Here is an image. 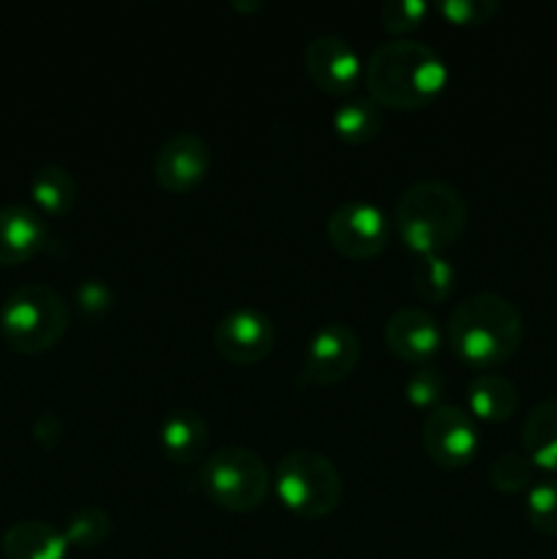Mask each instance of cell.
Listing matches in <instances>:
<instances>
[{"mask_svg": "<svg viewBox=\"0 0 557 559\" xmlns=\"http://www.w3.org/2000/svg\"><path fill=\"white\" fill-rule=\"evenodd\" d=\"M364 82L382 109H420L442 93L448 66L429 44L396 36L371 49Z\"/></svg>", "mask_w": 557, "mask_h": 559, "instance_id": "1", "label": "cell"}, {"mask_svg": "<svg viewBox=\"0 0 557 559\" xmlns=\"http://www.w3.org/2000/svg\"><path fill=\"white\" fill-rule=\"evenodd\" d=\"M448 344L464 364L495 369L517 355L524 338L522 311L497 293H473L448 317Z\"/></svg>", "mask_w": 557, "mask_h": 559, "instance_id": "2", "label": "cell"}, {"mask_svg": "<svg viewBox=\"0 0 557 559\" xmlns=\"http://www.w3.org/2000/svg\"><path fill=\"white\" fill-rule=\"evenodd\" d=\"M396 227L415 257L442 254L462 238L467 205L446 180H415L396 202Z\"/></svg>", "mask_w": 557, "mask_h": 559, "instance_id": "3", "label": "cell"}, {"mask_svg": "<svg viewBox=\"0 0 557 559\" xmlns=\"http://www.w3.org/2000/svg\"><path fill=\"white\" fill-rule=\"evenodd\" d=\"M69 304L49 284L31 282L16 287L0 309L3 338L20 353H47L69 328Z\"/></svg>", "mask_w": 557, "mask_h": 559, "instance_id": "4", "label": "cell"}, {"mask_svg": "<svg viewBox=\"0 0 557 559\" xmlns=\"http://www.w3.org/2000/svg\"><path fill=\"white\" fill-rule=\"evenodd\" d=\"M273 489L282 506L300 519L328 516L336 511L344 495L336 464L311 448H295L278 462Z\"/></svg>", "mask_w": 557, "mask_h": 559, "instance_id": "5", "label": "cell"}, {"mask_svg": "<svg viewBox=\"0 0 557 559\" xmlns=\"http://www.w3.org/2000/svg\"><path fill=\"white\" fill-rule=\"evenodd\" d=\"M200 486L211 502L233 513H251L262 508L271 491V473L260 453L251 448L224 445L205 459Z\"/></svg>", "mask_w": 557, "mask_h": 559, "instance_id": "6", "label": "cell"}, {"mask_svg": "<svg viewBox=\"0 0 557 559\" xmlns=\"http://www.w3.org/2000/svg\"><path fill=\"white\" fill-rule=\"evenodd\" d=\"M360 360V342L342 322H328L311 333L300 360L298 382L306 388H331L347 380Z\"/></svg>", "mask_w": 557, "mask_h": 559, "instance_id": "7", "label": "cell"}, {"mask_svg": "<svg viewBox=\"0 0 557 559\" xmlns=\"http://www.w3.org/2000/svg\"><path fill=\"white\" fill-rule=\"evenodd\" d=\"M328 240L347 260H371L391 240L386 211L369 200H347L328 218Z\"/></svg>", "mask_w": 557, "mask_h": 559, "instance_id": "8", "label": "cell"}, {"mask_svg": "<svg viewBox=\"0 0 557 559\" xmlns=\"http://www.w3.org/2000/svg\"><path fill=\"white\" fill-rule=\"evenodd\" d=\"M424 451L437 467L459 469L478 453V424L459 404H437L420 429Z\"/></svg>", "mask_w": 557, "mask_h": 559, "instance_id": "9", "label": "cell"}, {"mask_svg": "<svg viewBox=\"0 0 557 559\" xmlns=\"http://www.w3.org/2000/svg\"><path fill=\"white\" fill-rule=\"evenodd\" d=\"M213 344L224 360L235 366H254L276 347V328L265 311L254 306H235L224 311L213 328Z\"/></svg>", "mask_w": 557, "mask_h": 559, "instance_id": "10", "label": "cell"}, {"mask_svg": "<svg viewBox=\"0 0 557 559\" xmlns=\"http://www.w3.org/2000/svg\"><path fill=\"white\" fill-rule=\"evenodd\" d=\"M211 164V145L197 131H175L153 156V178L173 194H189L205 180Z\"/></svg>", "mask_w": 557, "mask_h": 559, "instance_id": "11", "label": "cell"}, {"mask_svg": "<svg viewBox=\"0 0 557 559\" xmlns=\"http://www.w3.org/2000/svg\"><path fill=\"white\" fill-rule=\"evenodd\" d=\"M304 69L325 93H353L364 82V60L347 38L320 33L304 47Z\"/></svg>", "mask_w": 557, "mask_h": 559, "instance_id": "12", "label": "cell"}, {"mask_svg": "<svg viewBox=\"0 0 557 559\" xmlns=\"http://www.w3.org/2000/svg\"><path fill=\"white\" fill-rule=\"evenodd\" d=\"M382 336L396 358L410 360V364H426L440 353L442 328L431 311L420 309V306H402L388 317Z\"/></svg>", "mask_w": 557, "mask_h": 559, "instance_id": "13", "label": "cell"}, {"mask_svg": "<svg viewBox=\"0 0 557 559\" xmlns=\"http://www.w3.org/2000/svg\"><path fill=\"white\" fill-rule=\"evenodd\" d=\"M47 243V222L36 207H0V265H20Z\"/></svg>", "mask_w": 557, "mask_h": 559, "instance_id": "14", "label": "cell"}, {"mask_svg": "<svg viewBox=\"0 0 557 559\" xmlns=\"http://www.w3.org/2000/svg\"><path fill=\"white\" fill-rule=\"evenodd\" d=\"M158 442H162V451L169 462L194 464L205 459L211 429H208V420L202 418V413L191 407H178L164 415Z\"/></svg>", "mask_w": 557, "mask_h": 559, "instance_id": "15", "label": "cell"}, {"mask_svg": "<svg viewBox=\"0 0 557 559\" xmlns=\"http://www.w3.org/2000/svg\"><path fill=\"white\" fill-rule=\"evenodd\" d=\"M0 549L5 559H66L69 540L44 519H22L5 530Z\"/></svg>", "mask_w": 557, "mask_h": 559, "instance_id": "16", "label": "cell"}, {"mask_svg": "<svg viewBox=\"0 0 557 559\" xmlns=\"http://www.w3.org/2000/svg\"><path fill=\"white\" fill-rule=\"evenodd\" d=\"M470 415L486 424H506L519 409V388L497 371H481L467 385Z\"/></svg>", "mask_w": 557, "mask_h": 559, "instance_id": "17", "label": "cell"}, {"mask_svg": "<svg viewBox=\"0 0 557 559\" xmlns=\"http://www.w3.org/2000/svg\"><path fill=\"white\" fill-rule=\"evenodd\" d=\"M522 445L533 467L557 473V396L544 399L524 415Z\"/></svg>", "mask_w": 557, "mask_h": 559, "instance_id": "18", "label": "cell"}, {"mask_svg": "<svg viewBox=\"0 0 557 559\" xmlns=\"http://www.w3.org/2000/svg\"><path fill=\"white\" fill-rule=\"evenodd\" d=\"M386 123V109L375 102L371 96L364 98H349V102L339 104L333 109L331 126L336 131L339 140H344L347 145H364L371 142L382 131Z\"/></svg>", "mask_w": 557, "mask_h": 559, "instance_id": "19", "label": "cell"}, {"mask_svg": "<svg viewBox=\"0 0 557 559\" xmlns=\"http://www.w3.org/2000/svg\"><path fill=\"white\" fill-rule=\"evenodd\" d=\"M76 178L60 164H47L31 178V197L44 216H66L76 202Z\"/></svg>", "mask_w": 557, "mask_h": 559, "instance_id": "20", "label": "cell"}, {"mask_svg": "<svg viewBox=\"0 0 557 559\" xmlns=\"http://www.w3.org/2000/svg\"><path fill=\"white\" fill-rule=\"evenodd\" d=\"M457 287V267L446 254H420L413 262V289L426 304H442Z\"/></svg>", "mask_w": 557, "mask_h": 559, "instance_id": "21", "label": "cell"}, {"mask_svg": "<svg viewBox=\"0 0 557 559\" xmlns=\"http://www.w3.org/2000/svg\"><path fill=\"white\" fill-rule=\"evenodd\" d=\"M69 546L76 549H96L112 535V516L98 506L76 508L63 527Z\"/></svg>", "mask_w": 557, "mask_h": 559, "instance_id": "22", "label": "cell"}, {"mask_svg": "<svg viewBox=\"0 0 557 559\" xmlns=\"http://www.w3.org/2000/svg\"><path fill=\"white\" fill-rule=\"evenodd\" d=\"M524 513L535 533L546 535V538H557V480H535L528 489V502H524Z\"/></svg>", "mask_w": 557, "mask_h": 559, "instance_id": "23", "label": "cell"}, {"mask_svg": "<svg viewBox=\"0 0 557 559\" xmlns=\"http://www.w3.org/2000/svg\"><path fill=\"white\" fill-rule=\"evenodd\" d=\"M533 462H530L524 453L508 451L500 453L495 462L489 464V484L495 486L502 495H519V491L530 489L535 484L533 480Z\"/></svg>", "mask_w": 557, "mask_h": 559, "instance_id": "24", "label": "cell"}, {"mask_svg": "<svg viewBox=\"0 0 557 559\" xmlns=\"http://www.w3.org/2000/svg\"><path fill=\"white\" fill-rule=\"evenodd\" d=\"M442 393H446V374L435 366H418L404 382V396L418 409H435Z\"/></svg>", "mask_w": 557, "mask_h": 559, "instance_id": "25", "label": "cell"}, {"mask_svg": "<svg viewBox=\"0 0 557 559\" xmlns=\"http://www.w3.org/2000/svg\"><path fill=\"white\" fill-rule=\"evenodd\" d=\"M426 14H429V3H424V0H386L380 5L382 27L396 33V36H404L413 27H418L426 20Z\"/></svg>", "mask_w": 557, "mask_h": 559, "instance_id": "26", "label": "cell"}, {"mask_svg": "<svg viewBox=\"0 0 557 559\" xmlns=\"http://www.w3.org/2000/svg\"><path fill=\"white\" fill-rule=\"evenodd\" d=\"M437 11L451 25H484L500 11L497 0H440Z\"/></svg>", "mask_w": 557, "mask_h": 559, "instance_id": "27", "label": "cell"}, {"mask_svg": "<svg viewBox=\"0 0 557 559\" xmlns=\"http://www.w3.org/2000/svg\"><path fill=\"white\" fill-rule=\"evenodd\" d=\"M112 300V287L107 282H102V278H87V282H82L76 287V306L85 314H104V311H109Z\"/></svg>", "mask_w": 557, "mask_h": 559, "instance_id": "28", "label": "cell"}, {"mask_svg": "<svg viewBox=\"0 0 557 559\" xmlns=\"http://www.w3.org/2000/svg\"><path fill=\"white\" fill-rule=\"evenodd\" d=\"M63 435H66V424L58 413H49L47 409V413L36 415V420H33V437H36L38 445L47 448V451L58 448L60 442H63Z\"/></svg>", "mask_w": 557, "mask_h": 559, "instance_id": "29", "label": "cell"}, {"mask_svg": "<svg viewBox=\"0 0 557 559\" xmlns=\"http://www.w3.org/2000/svg\"><path fill=\"white\" fill-rule=\"evenodd\" d=\"M233 9H238V11H254V9H262V3H240V0H235Z\"/></svg>", "mask_w": 557, "mask_h": 559, "instance_id": "30", "label": "cell"}]
</instances>
